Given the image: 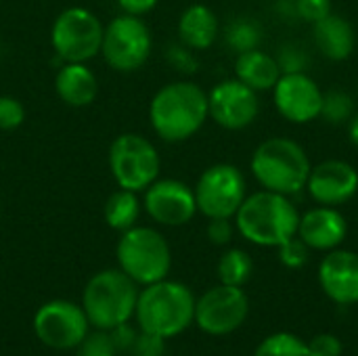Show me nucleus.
<instances>
[{"label":"nucleus","mask_w":358,"mask_h":356,"mask_svg":"<svg viewBox=\"0 0 358 356\" xmlns=\"http://www.w3.org/2000/svg\"><path fill=\"white\" fill-rule=\"evenodd\" d=\"M105 25L84 8L69 6L57 15L50 27V44L61 63H88L101 52Z\"/></svg>","instance_id":"7"},{"label":"nucleus","mask_w":358,"mask_h":356,"mask_svg":"<svg viewBox=\"0 0 358 356\" xmlns=\"http://www.w3.org/2000/svg\"><path fill=\"white\" fill-rule=\"evenodd\" d=\"M308 195L319 206L340 208L358 193V170L344 159H327L310 170Z\"/></svg>","instance_id":"16"},{"label":"nucleus","mask_w":358,"mask_h":356,"mask_svg":"<svg viewBox=\"0 0 358 356\" xmlns=\"http://www.w3.org/2000/svg\"><path fill=\"white\" fill-rule=\"evenodd\" d=\"M117 262L136 285H151L168 277L172 252L166 237L149 227H132L117 241Z\"/></svg>","instance_id":"6"},{"label":"nucleus","mask_w":358,"mask_h":356,"mask_svg":"<svg viewBox=\"0 0 358 356\" xmlns=\"http://www.w3.org/2000/svg\"><path fill=\"white\" fill-rule=\"evenodd\" d=\"M262 38H264V29L252 17H237V19H233L229 23L227 31H224V40H227L229 48H233L237 55L254 50V48H260Z\"/></svg>","instance_id":"25"},{"label":"nucleus","mask_w":358,"mask_h":356,"mask_svg":"<svg viewBox=\"0 0 358 356\" xmlns=\"http://www.w3.org/2000/svg\"><path fill=\"white\" fill-rule=\"evenodd\" d=\"M136 283L117 269L96 273L84 287L82 308L88 323L96 329L111 332L134 317L136 311Z\"/></svg>","instance_id":"5"},{"label":"nucleus","mask_w":358,"mask_h":356,"mask_svg":"<svg viewBox=\"0 0 358 356\" xmlns=\"http://www.w3.org/2000/svg\"><path fill=\"white\" fill-rule=\"evenodd\" d=\"M313 34L319 52L331 61H344L355 52L357 46L355 27L350 25V21H346L336 13H329L321 21L313 23Z\"/></svg>","instance_id":"20"},{"label":"nucleus","mask_w":358,"mask_h":356,"mask_svg":"<svg viewBox=\"0 0 358 356\" xmlns=\"http://www.w3.org/2000/svg\"><path fill=\"white\" fill-rule=\"evenodd\" d=\"M0 52H2V42H0Z\"/></svg>","instance_id":"39"},{"label":"nucleus","mask_w":358,"mask_h":356,"mask_svg":"<svg viewBox=\"0 0 358 356\" xmlns=\"http://www.w3.org/2000/svg\"><path fill=\"white\" fill-rule=\"evenodd\" d=\"M25 122V107L15 97H0V130H15Z\"/></svg>","instance_id":"31"},{"label":"nucleus","mask_w":358,"mask_h":356,"mask_svg":"<svg viewBox=\"0 0 358 356\" xmlns=\"http://www.w3.org/2000/svg\"><path fill=\"white\" fill-rule=\"evenodd\" d=\"M308 346V356H342L344 355V344L338 336L334 334H317Z\"/></svg>","instance_id":"33"},{"label":"nucleus","mask_w":358,"mask_h":356,"mask_svg":"<svg viewBox=\"0 0 358 356\" xmlns=\"http://www.w3.org/2000/svg\"><path fill=\"white\" fill-rule=\"evenodd\" d=\"M208 118V92L187 80L162 86L149 105L151 128L168 143H182L195 136Z\"/></svg>","instance_id":"1"},{"label":"nucleus","mask_w":358,"mask_h":356,"mask_svg":"<svg viewBox=\"0 0 358 356\" xmlns=\"http://www.w3.org/2000/svg\"><path fill=\"white\" fill-rule=\"evenodd\" d=\"M300 212L289 199L275 191H258L243 199L235 214V229L254 245L279 248L298 233Z\"/></svg>","instance_id":"2"},{"label":"nucleus","mask_w":358,"mask_h":356,"mask_svg":"<svg viewBox=\"0 0 358 356\" xmlns=\"http://www.w3.org/2000/svg\"><path fill=\"white\" fill-rule=\"evenodd\" d=\"M145 212L164 227H182L197 214L195 191L176 178H157L145 189Z\"/></svg>","instance_id":"14"},{"label":"nucleus","mask_w":358,"mask_h":356,"mask_svg":"<svg viewBox=\"0 0 358 356\" xmlns=\"http://www.w3.org/2000/svg\"><path fill=\"white\" fill-rule=\"evenodd\" d=\"M275 107L292 124H308L321 115L323 90L306 73H281L273 88Z\"/></svg>","instance_id":"15"},{"label":"nucleus","mask_w":358,"mask_h":356,"mask_svg":"<svg viewBox=\"0 0 358 356\" xmlns=\"http://www.w3.org/2000/svg\"><path fill=\"white\" fill-rule=\"evenodd\" d=\"M235 235V225L231 218H210L208 225V239L214 245H229Z\"/></svg>","instance_id":"36"},{"label":"nucleus","mask_w":358,"mask_h":356,"mask_svg":"<svg viewBox=\"0 0 358 356\" xmlns=\"http://www.w3.org/2000/svg\"><path fill=\"white\" fill-rule=\"evenodd\" d=\"M319 285L329 300L340 306L358 304V254L336 248L325 252L319 264Z\"/></svg>","instance_id":"17"},{"label":"nucleus","mask_w":358,"mask_h":356,"mask_svg":"<svg viewBox=\"0 0 358 356\" xmlns=\"http://www.w3.org/2000/svg\"><path fill=\"white\" fill-rule=\"evenodd\" d=\"M352 115H355V99L346 90L331 88L323 92V105L319 118H323L334 126H340V124H348Z\"/></svg>","instance_id":"27"},{"label":"nucleus","mask_w":358,"mask_h":356,"mask_svg":"<svg viewBox=\"0 0 358 356\" xmlns=\"http://www.w3.org/2000/svg\"><path fill=\"white\" fill-rule=\"evenodd\" d=\"M164 342H166L164 338L141 329V334L134 336V342L130 348L136 356H162L164 355Z\"/></svg>","instance_id":"35"},{"label":"nucleus","mask_w":358,"mask_h":356,"mask_svg":"<svg viewBox=\"0 0 358 356\" xmlns=\"http://www.w3.org/2000/svg\"><path fill=\"white\" fill-rule=\"evenodd\" d=\"M220 25L216 13L206 4H191L182 10L178 19V38L180 44L191 50H206L218 38Z\"/></svg>","instance_id":"21"},{"label":"nucleus","mask_w":358,"mask_h":356,"mask_svg":"<svg viewBox=\"0 0 358 356\" xmlns=\"http://www.w3.org/2000/svg\"><path fill=\"white\" fill-rule=\"evenodd\" d=\"M159 0H117L120 8L128 15H136V17H143L147 13H151L155 6H157Z\"/></svg>","instance_id":"37"},{"label":"nucleus","mask_w":358,"mask_h":356,"mask_svg":"<svg viewBox=\"0 0 358 356\" xmlns=\"http://www.w3.org/2000/svg\"><path fill=\"white\" fill-rule=\"evenodd\" d=\"M78 356H115L117 346L111 338V332L99 329L94 334H86V338L78 344Z\"/></svg>","instance_id":"30"},{"label":"nucleus","mask_w":358,"mask_h":356,"mask_svg":"<svg viewBox=\"0 0 358 356\" xmlns=\"http://www.w3.org/2000/svg\"><path fill=\"white\" fill-rule=\"evenodd\" d=\"M298 19L306 23H317L323 17H327L331 10V0H296Z\"/></svg>","instance_id":"34"},{"label":"nucleus","mask_w":358,"mask_h":356,"mask_svg":"<svg viewBox=\"0 0 358 356\" xmlns=\"http://www.w3.org/2000/svg\"><path fill=\"white\" fill-rule=\"evenodd\" d=\"M254 356H308V346L289 332H277L258 344Z\"/></svg>","instance_id":"26"},{"label":"nucleus","mask_w":358,"mask_h":356,"mask_svg":"<svg viewBox=\"0 0 358 356\" xmlns=\"http://www.w3.org/2000/svg\"><path fill=\"white\" fill-rule=\"evenodd\" d=\"M88 317L82 306L67 300H52L40 306L34 317L38 340L55 350H71L88 334Z\"/></svg>","instance_id":"12"},{"label":"nucleus","mask_w":358,"mask_h":356,"mask_svg":"<svg viewBox=\"0 0 358 356\" xmlns=\"http://www.w3.org/2000/svg\"><path fill=\"white\" fill-rule=\"evenodd\" d=\"M134 317L143 332L170 340L195 321V296L187 285L162 279L138 294Z\"/></svg>","instance_id":"4"},{"label":"nucleus","mask_w":358,"mask_h":356,"mask_svg":"<svg viewBox=\"0 0 358 356\" xmlns=\"http://www.w3.org/2000/svg\"><path fill=\"white\" fill-rule=\"evenodd\" d=\"M279 260L285 269H292V271H298V269H304L308 258H310V248L298 237L294 235L292 239H287L285 243H281L279 248Z\"/></svg>","instance_id":"29"},{"label":"nucleus","mask_w":358,"mask_h":356,"mask_svg":"<svg viewBox=\"0 0 358 356\" xmlns=\"http://www.w3.org/2000/svg\"><path fill=\"white\" fill-rule=\"evenodd\" d=\"M254 273V260L245 250L231 248L218 260V279L224 285L243 287Z\"/></svg>","instance_id":"24"},{"label":"nucleus","mask_w":358,"mask_h":356,"mask_svg":"<svg viewBox=\"0 0 358 356\" xmlns=\"http://www.w3.org/2000/svg\"><path fill=\"white\" fill-rule=\"evenodd\" d=\"M151 48L153 36L141 17L124 13L105 25L101 55L111 69L120 73L141 69L149 61Z\"/></svg>","instance_id":"9"},{"label":"nucleus","mask_w":358,"mask_h":356,"mask_svg":"<svg viewBox=\"0 0 358 356\" xmlns=\"http://www.w3.org/2000/svg\"><path fill=\"white\" fill-rule=\"evenodd\" d=\"M348 138H350V143L358 147V113L355 111V115L350 118V122H348Z\"/></svg>","instance_id":"38"},{"label":"nucleus","mask_w":358,"mask_h":356,"mask_svg":"<svg viewBox=\"0 0 358 356\" xmlns=\"http://www.w3.org/2000/svg\"><path fill=\"white\" fill-rule=\"evenodd\" d=\"M250 168L262 189L296 195L306 189L313 164L304 147L294 138L271 136L256 147Z\"/></svg>","instance_id":"3"},{"label":"nucleus","mask_w":358,"mask_h":356,"mask_svg":"<svg viewBox=\"0 0 358 356\" xmlns=\"http://www.w3.org/2000/svg\"><path fill=\"white\" fill-rule=\"evenodd\" d=\"M235 78L254 88L256 92L273 90L281 78V67L277 59L260 48L239 52L235 59Z\"/></svg>","instance_id":"22"},{"label":"nucleus","mask_w":358,"mask_h":356,"mask_svg":"<svg viewBox=\"0 0 358 356\" xmlns=\"http://www.w3.org/2000/svg\"><path fill=\"white\" fill-rule=\"evenodd\" d=\"M210 118L224 130H243L260 113V99L254 88L237 78L218 82L208 92Z\"/></svg>","instance_id":"13"},{"label":"nucleus","mask_w":358,"mask_h":356,"mask_svg":"<svg viewBox=\"0 0 358 356\" xmlns=\"http://www.w3.org/2000/svg\"><path fill=\"white\" fill-rule=\"evenodd\" d=\"M162 168L155 145L136 132L120 134L109 147V170L117 187L128 191H145L157 180Z\"/></svg>","instance_id":"8"},{"label":"nucleus","mask_w":358,"mask_h":356,"mask_svg":"<svg viewBox=\"0 0 358 356\" xmlns=\"http://www.w3.org/2000/svg\"><path fill=\"white\" fill-rule=\"evenodd\" d=\"M105 220L107 225L113 229V231H128L132 227H136V220L141 216V201L136 197L134 191H128V189H117L113 191L107 201H105Z\"/></svg>","instance_id":"23"},{"label":"nucleus","mask_w":358,"mask_h":356,"mask_svg":"<svg viewBox=\"0 0 358 356\" xmlns=\"http://www.w3.org/2000/svg\"><path fill=\"white\" fill-rule=\"evenodd\" d=\"M250 313L243 287L216 285L195 300V323L208 336H229L237 332Z\"/></svg>","instance_id":"11"},{"label":"nucleus","mask_w":358,"mask_h":356,"mask_svg":"<svg viewBox=\"0 0 358 356\" xmlns=\"http://www.w3.org/2000/svg\"><path fill=\"white\" fill-rule=\"evenodd\" d=\"M197 212L206 218H235L248 197V180L233 164H214L193 187Z\"/></svg>","instance_id":"10"},{"label":"nucleus","mask_w":358,"mask_h":356,"mask_svg":"<svg viewBox=\"0 0 358 356\" xmlns=\"http://www.w3.org/2000/svg\"><path fill=\"white\" fill-rule=\"evenodd\" d=\"M166 59L180 73H195L197 71V59H195L193 50L185 44H172L166 50Z\"/></svg>","instance_id":"32"},{"label":"nucleus","mask_w":358,"mask_h":356,"mask_svg":"<svg viewBox=\"0 0 358 356\" xmlns=\"http://www.w3.org/2000/svg\"><path fill=\"white\" fill-rule=\"evenodd\" d=\"M279 67H281V73H300V71H306L308 63H310V57H308V50L296 42H287L281 46L279 55L275 57Z\"/></svg>","instance_id":"28"},{"label":"nucleus","mask_w":358,"mask_h":356,"mask_svg":"<svg viewBox=\"0 0 358 356\" xmlns=\"http://www.w3.org/2000/svg\"><path fill=\"white\" fill-rule=\"evenodd\" d=\"M296 235L315 252H331L344 243L348 220L338 208L317 206L300 216Z\"/></svg>","instance_id":"18"},{"label":"nucleus","mask_w":358,"mask_h":356,"mask_svg":"<svg viewBox=\"0 0 358 356\" xmlns=\"http://www.w3.org/2000/svg\"><path fill=\"white\" fill-rule=\"evenodd\" d=\"M55 88L59 99L69 107H88L99 97V80L86 63H61Z\"/></svg>","instance_id":"19"}]
</instances>
